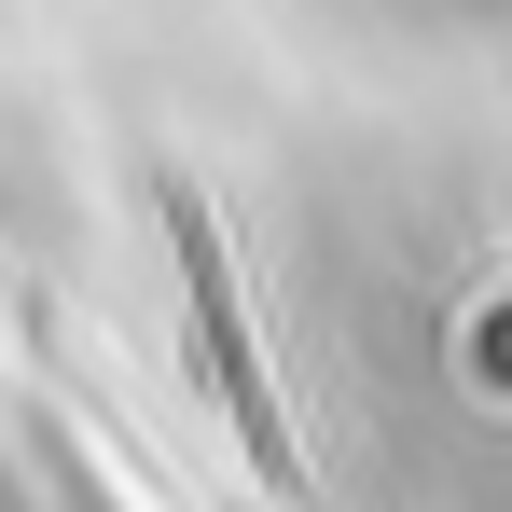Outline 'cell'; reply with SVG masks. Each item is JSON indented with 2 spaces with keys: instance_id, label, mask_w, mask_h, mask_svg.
I'll list each match as a JSON object with an SVG mask.
<instances>
[{
  "instance_id": "obj_1",
  "label": "cell",
  "mask_w": 512,
  "mask_h": 512,
  "mask_svg": "<svg viewBox=\"0 0 512 512\" xmlns=\"http://www.w3.org/2000/svg\"><path fill=\"white\" fill-rule=\"evenodd\" d=\"M167 208V250H180V305H194V360H208V402L236 416V443H250V471L277 485V499H305V443H291V416H277V388H263V346H250V305H236V263H222V222H208V194H153Z\"/></svg>"
}]
</instances>
